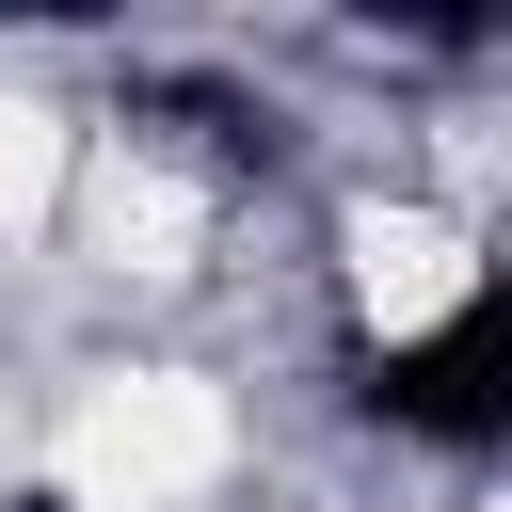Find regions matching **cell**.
Segmentation results:
<instances>
[{
  "label": "cell",
  "mask_w": 512,
  "mask_h": 512,
  "mask_svg": "<svg viewBox=\"0 0 512 512\" xmlns=\"http://www.w3.org/2000/svg\"><path fill=\"white\" fill-rule=\"evenodd\" d=\"M48 464H64L80 512H176L192 480H224V400L192 368H112V384L64 400V448Z\"/></svg>",
  "instance_id": "obj_1"
},
{
  "label": "cell",
  "mask_w": 512,
  "mask_h": 512,
  "mask_svg": "<svg viewBox=\"0 0 512 512\" xmlns=\"http://www.w3.org/2000/svg\"><path fill=\"white\" fill-rule=\"evenodd\" d=\"M352 272H368V320H384V336H432V320L480 304V256H464L448 208H368V224H352Z\"/></svg>",
  "instance_id": "obj_2"
},
{
  "label": "cell",
  "mask_w": 512,
  "mask_h": 512,
  "mask_svg": "<svg viewBox=\"0 0 512 512\" xmlns=\"http://www.w3.org/2000/svg\"><path fill=\"white\" fill-rule=\"evenodd\" d=\"M96 240H112V272H176V256H192V176L112 160V176H96Z\"/></svg>",
  "instance_id": "obj_3"
},
{
  "label": "cell",
  "mask_w": 512,
  "mask_h": 512,
  "mask_svg": "<svg viewBox=\"0 0 512 512\" xmlns=\"http://www.w3.org/2000/svg\"><path fill=\"white\" fill-rule=\"evenodd\" d=\"M48 192H64V128H48L32 96H0V224H32Z\"/></svg>",
  "instance_id": "obj_4"
}]
</instances>
